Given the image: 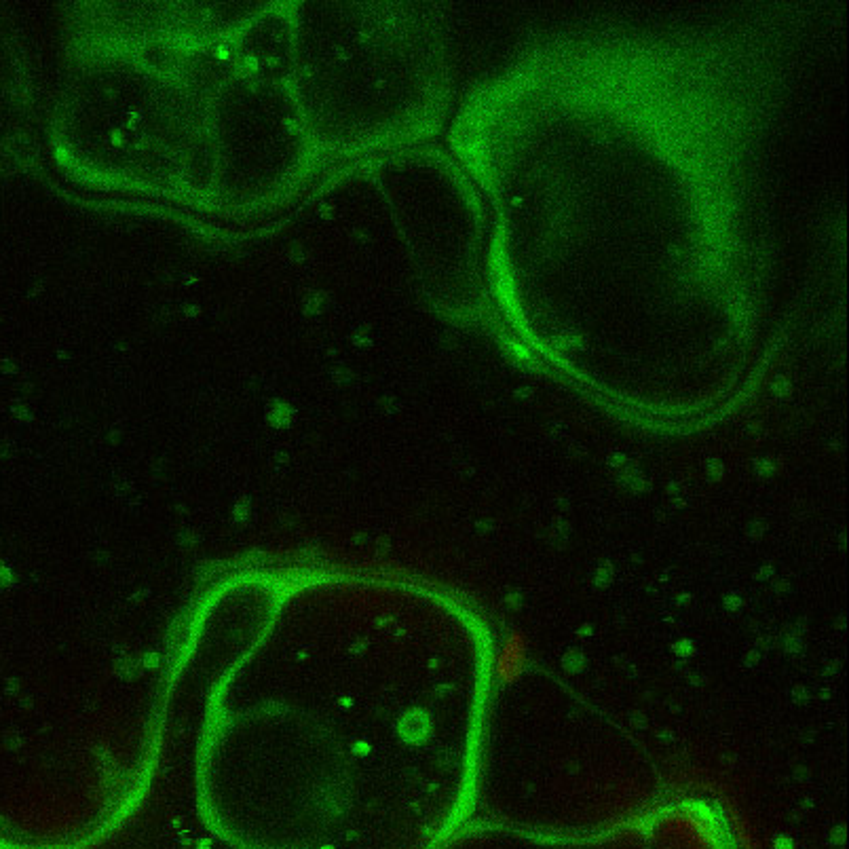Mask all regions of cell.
Here are the masks:
<instances>
[{
    "label": "cell",
    "instance_id": "1",
    "mask_svg": "<svg viewBox=\"0 0 849 849\" xmlns=\"http://www.w3.org/2000/svg\"><path fill=\"white\" fill-rule=\"evenodd\" d=\"M526 640L522 634H512L503 640L495 657V674L501 683H516L526 668Z\"/></svg>",
    "mask_w": 849,
    "mask_h": 849
}]
</instances>
